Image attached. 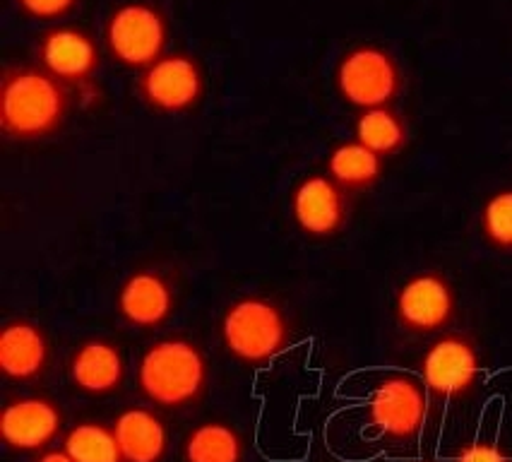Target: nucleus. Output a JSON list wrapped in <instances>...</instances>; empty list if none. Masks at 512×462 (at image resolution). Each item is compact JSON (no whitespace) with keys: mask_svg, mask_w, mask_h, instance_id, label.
I'll return each mask as SVG.
<instances>
[{"mask_svg":"<svg viewBox=\"0 0 512 462\" xmlns=\"http://www.w3.org/2000/svg\"><path fill=\"white\" fill-rule=\"evenodd\" d=\"M68 90L37 65H10L0 77V130L17 142L56 135L68 118Z\"/></svg>","mask_w":512,"mask_h":462,"instance_id":"obj_1","label":"nucleus"},{"mask_svg":"<svg viewBox=\"0 0 512 462\" xmlns=\"http://www.w3.org/2000/svg\"><path fill=\"white\" fill-rule=\"evenodd\" d=\"M210 366L188 337H162L145 349L138 364V385L147 400L166 410H181L205 393Z\"/></svg>","mask_w":512,"mask_h":462,"instance_id":"obj_2","label":"nucleus"},{"mask_svg":"<svg viewBox=\"0 0 512 462\" xmlns=\"http://www.w3.org/2000/svg\"><path fill=\"white\" fill-rule=\"evenodd\" d=\"M219 335L231 357L260 366L282 357L291 347V321L270 296L243 294L224 308Z\"/></svg>","mask_w":512,"mask_h":462,"instance_id":"obj_3","label":"nucleus"},{"mask_svg":"<svg viewBox=\"0 0 512 462\" xmlns=\"http://www.w3.org/2000/svg\"><path fill=\"white\" fill-rule=\"evenodd\" d=\"M402 68L388 49L378 44L351 46L335 68V87L344 102L356 109L390 106L402 92Z\"/></svg>","mask_w":512,"mask_h":462,"instance_id":"obj_4","label":"nucleus"},{"mask_svg":"<svg viewBox=\"0 0 512 462\" xmlns=\"http://www.w3.org/2000/svg\"><path fill=\"white\" fill-rule=\"evenodd\" d=\"M104 41L113 61L125 68L145 70L169 53V22L157 5L123 3L106 17Z\"/></svg>","mask_w":512,"mask_h":462,"instance_id":"obj_5","label":"nucleus"},{"mask_svg":"<svg viewBox=\"0 0 512 462\" xmlns=\"http://www.w3.org/2000/svg\"><path fill=\"white\" fill-rule=\"evenodd\" d=\"M428 390L409 373H388L368 398V426L380 438L407 443L424 431Z\"/></svg>","mask_w":512,"mask_h":462,"instance_id":"obj_6","label":"nucleus"},{"mask_svg":"<svg viewBox=\"0 0 512 462\" xmlns=\"http://www.w3.org/2000/svg\"><path fill=\"white\" fill-rule=\"evenodd\" d=\"M138 97L159 114H183L205 97V73L198 58L186 51H169L150 68L140 70Z\"/></svg>","mask_w":512,"mask_h":462,"instance_id":"obj_7","label":"nucleus"},{"mask_svg":"<svg viewBox=\"0 0 512 462\" xmlns=\"http://www.w3.org/2000/svg\"><path fill=\"white\" fill-rule=\"evenodd\" d=\"M481 378V354L464 333L440 335L421 357V383L438 400H460Z\"/></svg>","mask_w":512,"mask_h":462,"instance_id":"obj_8","label":"nucleus"},{"mask_svg":"<svg viewBox=\"0 0 512 462\" xmlns=\"http://www.w3.org/2000/svg\"><path fill=\"white\" fill-rule=\"evenodd\" d=\"M457 313V296L448 277L438 270L416 272L395 294V318L412 335L445 330Z\"/></svg>","mask_w":512,"mask_h":462,"instance_id":"obj_9","label":"nucleus"},{"mask_svg":"<svg viewBox=\"0 0 512 462\" xmlns=\"http://www.w3.org/2000/svg\"><path fill=\"white\" fill-rule=\"evenodd\" d=\"M39 68L63 82L65 87L89 90L99 70V46L85 29L58 25L46 29L37 44Z\"/></svg>","mask_w":512,"mask_h":462,"instance_id":"obj_10","label":"nucleus"},{"mask_svg":"<svg viewBox=\"0 0 512 462\" xmlns=\"http://www.w3.org/2000/svg\"><path fill=\"white\" fill-rule=\"evenodd\" d=\"M291 217L311 239H332L347 224V191L325 174L306 176L291 191Z\"/></svg>","mask_w":512,"mask_h":462,"instance_id":"obj_11","label":"nucleus"},{"mask_svg":"<svg viewBox=\"0 0 512 462\" xmlns=\"http://www.w3.org/2000/svg\"><path fill=\"white\" fill-rule=\"evenodd\" d=\"M63 429V412L41 395L10 400L0 412V438L17 453H37L56 441Z\"/></svg>","mask_w":512,"mask_h":462,"instance_id":"obj_12","label":"nucleus"},{"mask_svg":"<svg viewBox=\"0 0 512 462\" xmlns=\"http://www.w3.org/2000/svg\"><path fill=\"white\" fill-rule=\"evenodd\" d=\"M116 308L125 323L150 330L169 321L176 308V294L171 282L154 270L130 272L121 282Z\"/></svg>","mask_w":512,"mask_h":462,"instance_id":"obj_13","label":"nucleus"},{"mask_svg":"<svg viewBox=\"0 0 512 462\" xmlns=\"http://www.w3.org/2000/svg\"><path fill=\"white\" fill-rule=\"evenodd\" d=\"M51 357L49 337L39 323L27 318L8 321L0 330V371L13 381H34L46 371Z\"/></svg>","mask_w":512,"mask_h":462,"instance_id":"obj_14","label":"nucleus"},{"mask_svg":"<svg viewBox=\"0 0 512 462\" xmlns=\"http://www.w3.org/2000/svg\"><path fill=\"white\" fill-rule=\"evenodd\" d=\"M70 381L87 395H111L125 381V359L121 347L92 337L77 345L68 364Z\"/></svg>","mask_w":512,"mask_h":462,"instance_id":"obj_15","label":"nucleus"},{"mask_svg":"<svg viewBox=\"0 0 512 462\" xmlns=\"http://www.w3.org/2000/svg\"><path fill=\"white\" fill-rule=\"evenodd\" d=\"M113 434L123 462H162L169 448V434L162 419L147 407H130L113 419Z\"/></svg>","mask_w":512,"mask_h":462,"instance_id":"obj_16","label":"nucleus"},{"mask_svg":"<svg viewBox=\"0 0 512 462\" xmlns=\"http://www.w3.org/2000/svg\"><path fill=\"white\" fill-rule=\"evenodd\" d=\"M327 176L347 193L368 191L383 179V157L356 140L339 142L327 154Z\"/></svg>","mask_w":512,"mask_h":462,"instance_id":"obj_17","label":"nucleus"},{"mask_svg":"<svg viewBox=\"0 0 512 462\" xmlns=\"http://www.w3.org/2000/svg\"><path fill=\"white\" fill-rule=\"evenodd\" d=\"M354 140L378 154V157H392V154L402 152L404 145H407V121L392 106L361 111L359 118L354 121Z\"/></svg>","mask_w":512,"mask_h":462,"instance_id":"obj_18","label":"nucleus"},{"mask_svg":"<svg viewBox=\"0 0 512 462\" xmlns=\"http://www.w3.org/2000/svg\"><path fill=\"white\" fill-rule=\"evenodd\" d=\"M186 462H243V438L231 424L202 422L183 441Z\"/></svg>","mask_w":512,"mask_h":462,"instance_id":"obj_19","label":"nucleus"},{"mask_svg":"<svg viewBox=\"0 0 512 462\" xmlns=\"http://www.w3.org/2000/svg\"><path fill=\"white\" fill-rule=\"evenodd\" d=\"M63 450L75 462H123L113 426L99 422L75 424L63 438Z\"/></svg>","mask_w":512,"mask_h":462,"instance_id":"obj_20","label":"nucleus"},{"mask_svg":"<svg viewBox=\"0 0 512 462\" xmlns=\"http://www.w3.org/2000/svg\"><path fill=\"white\" fill-rule=\"evenodd\" d=\"M484 239L503 253H512V188L496 191L479 212Z\"/></svg>","mask_w":512,"mask_h":462,"instance_id":"obj_21","label":"nucleus"},{"mask_svg":"<svg viewBox=\"0 0 512 462\" xmlns=\"http://www.w3.org/2000/svg\"><path fill=\"white\" fill-rule=\"evenodd\" d=\"M77 8L75 0H20L17 10L32 20H63L65 15Z\"/></svg>","mask_w":512,"mask_h":462,"instance_id":"obj_22","label":"nucleus"},{"mask_svg":"<svg viewBox=\"0 0 512 462\" xmlns=\"http://www.w3.org/2000/svg\"><path fill=\"white\" fill-rule=\"evenodd\" d=\"M455 462H512V460L508 458V453L498 446V443L472 441L455 455Z\"/></svg>","mask_w":512,"mask_h":462,"instance_id":"obj_23","label":"nucleus"},{"mask_svg":"<svg viewBox=\"0 0 512 462\" xmlns=\"http://www.w3.org/2000/svg\"><path fill=\"white\" fill-rule=\"evenodd\" d=\"M37 462H75L65 450H46L39 455Z\"/></svg>","mask_w":512,"mask_h":462,"instance_id":"obj_24","label":"nucleus"}]
</instances>
